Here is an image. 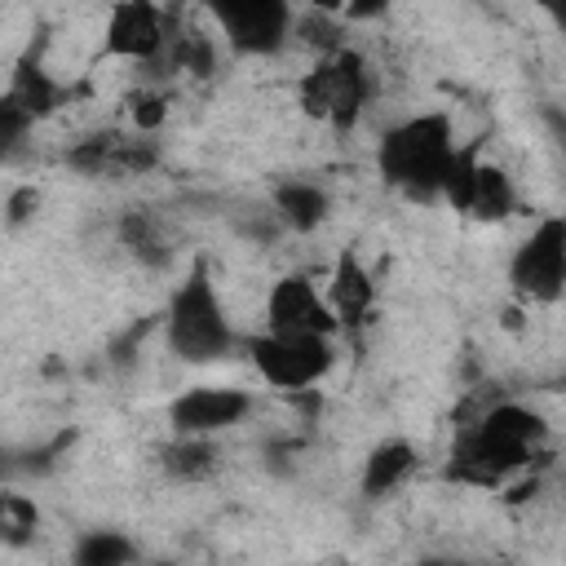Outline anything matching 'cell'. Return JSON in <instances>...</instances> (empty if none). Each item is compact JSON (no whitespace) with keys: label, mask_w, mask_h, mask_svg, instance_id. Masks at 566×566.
Returning a JSON list of instances; mask_svg holds the SVG:
<instances>
[{"label":"cell","mask_w":566,"mask_h":566,"mask_svg":"<svg viewBox=\"0 0 566 566\" xmlns=\"http://www.w3.org/2000/svg\"><path fill=\"white\" fill-rule=\"evenodd\" d=\"M248 363L256 367V376L274 389H310L318 385L332 363H336V349H332V336H318V332H256L248 336Z\"/></svg>","instance_id":"obj_5"},{"label":"cell","mask_w":566,"mask_h":566,"mask_svg":"<svg viewBox=\"0 0 566 566\" xmlns=\"http://www.w3.org/2000/svg\"><path fill=\"white\" fill-rule=\"evenodd\" d=\"M548 424L539 411L522 402H495L478 424H469L451 451L447 473L469 486H500L509 473L526 469L535 447L544 442Z\"/></svg>","instance_id":"obj_1"},{"label":"cell","mask_w":566,"mask_h":566,"mask_svg":"<svg viewBox=\"0 0 566 566\" xmlns=\"http://www.w3.org/2000/svg\"><path fill=\"white\" fill-rule=\"evenodd\" d=\"M35 522H40V513H35L31 500H22V495H4L0 500V531H4L9 544H22L35 531Z\"/></svg>","instance_id":"obj_18"},{"label":"cell","mask_w":566,"mask_h":566,"mask_svg":"<svg viewBox=\"0 0 566 566\" xmlns=\"http://www.w3.org/2000/svg\"><path fill=\"white\" fill-rule=\"evenodd\" d=\"M385 9H389V0H345V13H349V18H358V22L380 18Z\"/></svg>","instance_id":"obj_20"},{"label":"cell","mask_w":566,"mask_h":566,"mask_svg":"<svg viewBox=\"0 0 566 566\" xmlns=\"http://www.w3.org/2000/svg\"><path fill=\"white\" fill-rule=\"evenodd\" d=\"M248 411H252V398L234 385H190L168 402V424L172 433L212 438V433L234 429Z\"/></svg>","instance_id":"obj_9"},{"label":"cell","mask_w":566,"mask_h":566,"mask_svg":"<svg viewBox=\"0 0 566 566\" xmlns=\"http://www.w3.org/2000/svg\"><path fill=\"white\" fill-rule=\"evenodd\" d=\"M416 469V447L407 438H385L371 447V455L363 460V495L380 500L389 491H398Z\"/></svg>","instance_id":"obj_13"},{"label":"cell","mask_w":566,"mask_h":566,"mask_svg":"<svg viewBox=\"0 0 566 566\" xmlns=\"http://www.w3.org/2000/svg\"><path fill=\"white\" fill-rule=\"evenodd\" d=\"M217 22L221 40L239 53H274L292 35L287 0H199Z\"/></svg>","instance_id":"obj_8"},{"label":"cell","mask_w":566,"mask_h":566,"mask_svg":"<svg viewBox=\"0 0 566 566\" xmlns=\"http://www.w3.org/2000/svg\"><path fill=\"white\" fill-rule=\"evenodd\" d=\"M164 13L155 0H111L102 22V49L124 62H150L164 49Z\"/></svg>","instance_id":"obj_11"},{"label":"cell","mask_w":566,"mask_h":566,"mask_svg":"<svg viewBox=\"0 0 566 566\" xmlns=\"http://www.w3.org/2000/svg\"><path fill=\"white\" fill-rule=\"evenodd\" d=\"M164 119V97L159 93H137L133 97V124L137 128H155Z\"/></svg>","instance_id":"obj_19"},{"label":"cell","mask_w":566,"mask_h":566,"mask_svg":"<svg viewBox=\"0 0 566 566\" xmlns=\"http://www.w3.org/2000/svg\"><path fill=\"white\" fill-rule=\"evenodd\" d=\"M455 150H460V142H455L451 115L447 111H424V115L398 119L380 137L376 168L407 199H433V195H442V177H447Z\"/></svg>","instance_id":"obj_2"},{"label":"cell","mask_w":566,"mask_h":566,"mask_svg":"<svg viewBox=\"0 0 566 566\" xmlns=\"http://www.w3.org/2000/svg\"><path fill=\"white\" fill-rule=\"evenodd\" d=\"M164 332H168V349L181 363H217L234 349V327L230 314L212 287V274L203 261L190 265V274L172 287L168 296V314H164Z\"/></svg>","instance_id":"obj_3"},{"label":"cell","mask_w":566,"mask_h":566,"mask_svg":"<svg viewBox=\"0 0 566 566\" xmlns=\"http://www.w3.org/2000/svg\"><path fill=\"white\" fill-rule=\"evenodd\" d=\"M327 305L336 314L340 327H354V323H367L371 305H376V283L363 265V256L354 248L336 252L332 261V274H327Z\"/></svg>","instance_id":"obj_12"},{"label":"cell","mask_w":566,"mask_h":566,"mask_svg":"<svg viewBox=\"0 0 566 566\" xmlns=\"http://www.w3.org/2000/svg\"><path fill=\"white\" fill-rule=\"evenodd\" d=\"M265 327L270 332H318L336 336V314L327 305V292H318L314 279L305 274H283L270 296H265Z\"/></svg>","instance_id":"obj_10"},{"label":"cell","mask_w":566,"mask_h":566,"mask_svg":"<svg viewBox=\"0 0 566 566\" xmlns=\"http://www.w3.org/2000/svg\"><path fill=\"white\" fill-rule=\"evenodd\" d=\"M274 217L305 234L327 217V195L314 181H283L274 190Z\"/></svg>","instance_id":"obj_14"},{"label":"cell","mask_w":566,"mask_h":566,"mask_svg":"<svg viewBox=\"0 0 566 566\" xmlns=\"http://www.w3.org/2000/svg\"><path fill=\"white\" fill-rule=\"evenodd\" d=\"M442 199L455 208V212H469V217H482V221H500L513 212L517 195H513V181L500 164H486L478 155V146H460L447 177H442Z\"/></svg>","instance_id":"obj_7"},{"label":"cell","mask_w":566,"mask_h":566,"mask_svg":"<svg viewBox=\"0 0 566 566\" xmlns=\"http://www.w3.org/2000/svg\"><path fill=\"white\" fill-rule=\"evenodd\" d=\"M164 469L181 482H195V478H208L217 469V447L212 438H199V433H177L172 447H164Z\"/></svg>","instance_id":"obj_15"},{"label":"cell","mask_w":566,"mask_h":566,"mask_svg":"<svg viewBox=\"0 0 566 566\" xmlns=\"http://www.w3.org/2000/svg\"><path fill=\"white\" fill-rule=\"evenodd\" d=\"M314 9H323V13H345V0H310Z\"/></svg>","instance_id":"obj_22"},{"label":"cell","mask_w":566,"mask_h":566,"mask_svg":"<svg viewBox=\"0 0 566 566\" xmlns=\"http://www.w3.org/2000/svg\"><path fill=\"white\" fill-rule=\"evenodd\" d=\"M367 93H371L367 62L354 49H336V53L318 57L296 84L301 111L310 119H323V124H336V128H349L358 119V111L367 106Z\"/></svg>","instance_id":"obj_4"},{"label":"cell","mask_w":566,"mask_h":566,"mask_svg":"<svg viewBox=\"0 0 566 566\" xmlns=\"http://www.w3.org/2000/svg\"><path fill=\"white\" fill-rule=\"evenodd\" d=\"M9 97H18L31 115H49V111L57 106V84L35 66V71H22V75H18V84L9 88Z\"/></svg>","instance_id":"obj_17"},{"label":"cell","mask_w":566,"mask_h":566,"mask_svg":"<svg viewBox=\"0 0 566 566\" xmlns=\"http://www.w3.org/2000/svg\"><path fill=\"white\" fill-rule=\"evenodd\" d=\"M509 283L522 301L566 296V217H544L509 256Z\"/></svg>","instance_id":"obj_6"},{"label":"cell","mask_w":566,"mask_h":566,"mask_svg":"<svg viewBox=\"0 0 566 566\" xmlns=\"http://www.w3.org/2000/svg\"><path fill=\"white\" fill-rule=\"evenodd\" d=\"M137 548L133 539H124L119 531H88L80 544H75V562L80 566H124L133 562Z\"/></svg>","instance_id":"obj_16"},{"label":"cell","mask_w":566,"mask_h":566,"mask_svg":"<svg viewBox=\"0 0 566 566\" xmlns=\"http://www.w3.org/2000/svg\"><path fill=\"white\" fill-rule=\"evenodd\" d=\"M531 4H535L539 13H548V18H553V22L566 31V0H531Z\"/></svg>","instance_id":"obj_21"}]
</instances>
